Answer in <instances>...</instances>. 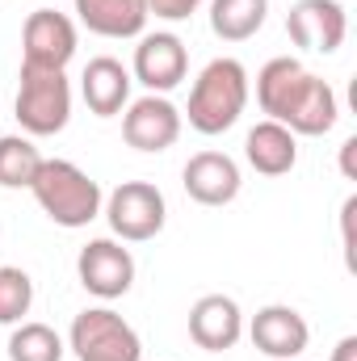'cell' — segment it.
<instances>
[{"instance_id":"cell-3","label":"cell","mask_w":357,"mask_h":361,"mask_svg":"<svg viewBox=\"0 0 357 361\" xmlns=\"http://www.w3.org/2000/svg\"><path fill=\"white\" fill-rule=\"evenodd\" d=\"M30 189L47 210V219L59 227H89L101 214V185L72 160H42Z\"/></svg>"},{"instance_id":"cell-6","label":"cell","mask_w":357,"mask_h":361,"mask_svg":"<svg viewBox=\"0 0 357 361\" xmlns=\"http://www.w3.org/2000/svg\"><path fill=\"white\" fill-rule=\"evenodd\" d=\"M105 219H109L114 235H122L131 244H143V240L164 231L169 206H164V193L152 180H122L105 202Z\"/></svg>"},{"instance_id":"cell-25","label":"cell","mask_w":357,"mask_h":361,"mask_svg":"<svg viewBox=\"0 0 357 361\" xmlns=\"http://www.w3.org/2000/svg\"><path fill=\"white\" fill-rule=\"evenodd\" d=\"M294 361H298V357H294Z\"/></svg>"},{"instance_id":"cell-2","label":"cell","mask_w":357,"mask_h":361,"mask_svg":"<svg viewBox=\"0 0 357 361\" xmlns=\"http://www.w3.org/2000/svg\"><path fill=\"white\" fill-rule=\"evenodd\" d=\"M248 105V72L240 59H210L189 89V126L198 135H223Z\"/></svg>"},{"instance_id":"cell-13","label":"cell","mask_w":357,"mask_h":361,"mask_svg":"<svg viewBox=\"0 0 357 361\" xmlns=\"http://www.w3.org/2000/svg\"><path fill=\"white\" fill-rule=\"evenodd\" d=\"M181 185L202 206H227L240 193V164L223 152H198L181 169Z\"/></svg>"},{"instance_id":"cell-5","label":"cell","mask_w":357,"mask_h":361,"mask_svg":"<svg viewBox=\"0 0 357 361\" xmlns=\"http://www.w3.org/2000/svg\"><path fill=\"white\" fill-rule=\"evenodd\" d=\"M68 349L76 353V361H139L143 357L139 332L109 307H89V311H80L72 319Z\"/></svg>"},{"instance_id":"cell-10","label":"cell","mask_w":357,"mask_h":361,"mask_svg":"<svg viewBox=\"0 0 357 361\" xmlns=\"http://www.w3.org/2000/svg\"><path fill=\"white\" fill-rule=\"evenodd\" d=\"M80 286L97 298H122L135 286V257L114 240H89L76 257Z\"/></svg>"},{"instance_id":"cell-19","label":"cell","mask_w":357,"mask_h":361,"mask_svg":"<svg viewBox=\"0 0 357 361\" xmlns=\"http://www.w3.org/2000/svg\"><path fill=\"white\" fill-rule=\"evenodd\" d=\"M42 169V152L25 135H4L0 139V185L4 189H30Z\"/></svg>"},{"instance_id":"cell-17","label":"cell","mask_w":357,"mask_h":361,"mask_svg":"<svg viewBox=\"0 0 357 361\" xmlns=\"http://www.w3.org/2000/svg\"><path fill=\"white\" fill-rule=\"evenodd\" d=\"M76 17L101 38H139L147 25L143 0H76Z\"/></svg>"},{"instance_id":"cell-16","label":"cell","mask_w":357,"mask_h":361,"mask_svg":"<svg viewBox=\"0 0 357 361\" xmlns=\"http://www.w3.org/2000/svg\"><path fill=\"white\" fill-rule=\"evenodd\" d=\"M244 156L261 177H286L298 164V143L282 122H257L244 139Z\"/></svg>"},{"instance_id":"cell-11","label":"cell","mask_w":357,"mask_h":361,"mask_svg":"<svg viewBox=\"0 0 357 361\" xmlns=\"http://www.w3.org/2000/svg\"><path fill=\"white\" fill-rule=\"evenodd\" d=\"M248 336H253V345H257L265 357L294 361V357H303V353H307L311 328H307V319H303L294 307H282V302H273V307H261V311L253 315V328H248Z\"/></svg>"},{"instance_id":"cell-7","label":"cell","mask_w":357,"mask_h":361,"mask_svg":"<svg viewBox=\"0 0 357 361\" xmlns=\"http://www.w3.org/2000/svg\"><path fill=\"white\" fill-rule=\"evenodd\" d=\"M76 55V25L55 8H34L21 30V63L25 68H55L63 72Z\"/></svg>"},{"instance_id":"cell-21","label":"cell","mask_w":357,"mask_h":361,"mask_svg":"<svg viewBox=\"0 0 357 361\" xmlns=\"http://www.w3.org/2000/svg\"><path fill=\"white\" fill-rule=\"evenodd\" d=\"M30 302H34L30 273L0 265V324H21V315H30Z\"/></svg>"},{"instance_id":"cell-15","label":"cell","mask_w":357,"mask_h":361,"mask_svg":"<svg viewBox=\"0 0 357 361\" xmlns=\"http://www.w3.org/2000/svg\"><path fill=\"white\" fill-rule=\"evenodd\" d=\"M80 92H85V105L97 118H114L131 101V72L114 55H97V59H89V68L80 76Z\"/></svg>"},{"instance_id":"cell-4","label":"cell","mask_w":357,"mask_h":361,"mask_svg":"<svg viewBox=\"0 0 357 361\" xmlns=\"http://www.w3.org/2000/svg\"><path fill=\"white\" fill-rule=\"evenodd\" d=\"M72 118V85L55 68H25L21 63V89H17V122L25 135H59Z\"/></svg>"},{"instance_id":"cell-23","label":"cell","mask_w":357,"mask_h":361,"mask_svg":"<svg viewBox=\"0 0 357 361\" xmlns=\"http://www.w3.org/2000/svg\"><path fill=\"white\" fill-rule=\"evenodd\" d=\"M353 152H357V139H345V147H341V169H345V177H349V180H357Z\"/></svg>"},{"instance_id":"cell-14","label":"cell","mask_w":357,"mask_h":361,"mask_svg":"<svg viewBox=\"0 0 357 361\" xmlns=\"http://www.w3.org/2000/svg\"><path fill=\"white\" fill-rule=\"evenodd\" d=\"M189 55L177 34H143L135 47V80L152 92H169L185 80Z\"/></svg>"},{"instance_id":"cell-12","label":"cell","mask_w":357,"mask_h":361,"mask_svg":"<svg viewBox=\"0 0 357 361\" xmlns=\"http://www.w3.org/2000/svg\"><path fill=\"white\" fill-rule=\"evenodd\" d=\"M189 336H193V345L206 349V353H227V349H236V341L244 336V315H240L236 298H227V294H206V298H198L193 311H189Z\"/></svg>"},{"instance_id":"cell-8","label":"cell","mask_w":357,"mask_h":361,"mask_svg":"<svg viewBox=\"0 0 357 361\" xmlns=\"http://www.w3.org/2000/svg\"><path fill=\"white\" fill-rule=\"evenodd\" d=\"M286 30H290L294 47H303L311 55H332L349 34V17H345L341 0H294Z\"/></svg>"},{"instance_id":"cell-1","label":"cell","mask_w":357,"mask_h":361,"mask_svg":"<svg viewBox=\"0 0 357 361\" xmlns=\"http://www.w3.org/2000/svg\"><path fill=\"white\" fill-rule=\"evenodd\" d=\"M257 101L269 114V122H282L290 135H328L341 114L332 85L307 72L290 55L269 59L257 72Z\"/></svg>"},{"instance_id":"cell-9","label":"cell","mask_w":357,"mask_h":361,"mask_svg":"<svg viewBox=\"0 0 357 361\" xmlns=\"http://www.w3.org/2000/svg\"><path fill=\"white\" fill-rule=\"evenodd\" d=\"M122 139L135 152H169L181 139V109L169 97H160V92L139 97L122 114Z\"/></svg>"},{"instance_id":"cell-20","label":"cell","mask_w":357,"mask_h":361,"mask_svg":"<svg viewBox=\"0 0 357 361\" xmlns=\"http://www.w3.org/2000/svg\"><path fill=\"white\" fill-rule=\"evenodd\" d=\"M8 361H63V341L47 324H21L8 336Z\"/></svg>"},{"instance_id":"cell-22","label":"cell","mask_w":357,"mask_h":361,"mask_svg":"<svg viewBox=\"0 0 357 361\" xmlns=\"http://www.w3.org/2000/svg\"><path fill=\"white\" fill-rule=\"evenodd\" d=\"M147 17H160V21H185L202 8V0H143Z\"/></svg>"},{"instance_id":"cell-24","label":"cell","mask_w":357,"mask_h":361,"mask_svg":"<svg viewBox=\"0 0 357 361\" xmlns=\"http://www.w3.org/2000/svg\"><path fill=\"white\" fill-rule=\"evenodd\" d=\"M332 361H357V336H345V341L332 349Z\"/></svg>"},{"instance_id":"cell-18","label":"cell","mask_w":357,"mask_h":361,"mask_svg":"<svg viewBox=\"0 0 357 361\" xmlns=\"http://www.w3.org/2000/svg\"><path fill=\"white\" fill-rule=\"evenodd\" d=\"M269 17V0H210V30L223 42H248Z\"/></svg>"}]
</instances>
